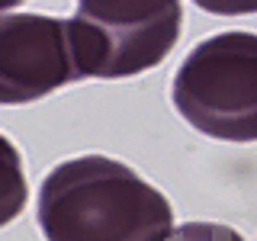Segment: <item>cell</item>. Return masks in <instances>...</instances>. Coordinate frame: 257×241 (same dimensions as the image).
Returning a JSON list of instances; mask_svg holds the SVG:
<instances>
[{
    "label": "cell",
    "instance_id": "6da1fadb",
    "mask_svg": "<svg viewBox=\"0 0 257 241\" xmlns=\"http://www.w3.org/2000/svg\"><path fill=\"white\" fill-rule=\"evenodd\" d=\"M171 225L164 193L106 155L64 161L39 190L45 241H161Z\"/></svg>",
    "mask_w": 257,
    "mask_h": 241
},
{
    "label": "cell",
    "instance_id": "7a4b0ae2",
    "mask_svg": "<svg viewBox=\"0 0 257 241\" xmlns=\"http://www.w3.org/2000/svg\"><path fill=\"white\" fill-rule=\"evenodd\" d=\"M174 106L219 142H257V32H219L199 42L174 74Z\"/></svg>",
    "mask_w": 257,
    "mask_h": 241
},
{
    "label": "cell",
    "instance_id": "3957f363",
    "mask_svg": "<svg viewBox=\"0 0 257 241\" xmlns=\"http://www.w3.org/2000/svg\"><path fill=\"white\" fill-rule=\"evenodd\" d=\"M180 26V0H77L68 39L80 77L112 80L158 68Z\"/></svg>",
    "mask_w": 257,
    "mask_h": 241
},
{
    "label": "cell",
    "instance_id": "277c9868",
    "mask_svg": "<svg viewBox=\"0 0 257 241\" xmlns=\"http://www.w3.org/2000/svg\"><path fill=\"white\" fill-rule=\"evenodd\" d=\"M80 80L68 20L39 13L0 16V106L36 103Z\"/></svg>",
    "mask_w": 257,
    "mask_h": 241
},
{
    "label": "cell",
    "instance_id": "5b68a950",
    "mask_svg": "<svg viewBox=\"0 0 257 241\" xmlns=\"http://www.w3.org/2000/svg\"><path fill=\"white\" fill-rule=\"evenodd\" d=\"M26 199H29V183L23 174V158L16 145L7 135H0V228L10 225L26 209Z\"/></svg>",
    "mask_w": 257,
    "mask_h": 241
},
{
    "label": "cell",
    "instance_id": "8992f818",
    "mask_svg": "<svg viewBox=\"0 0 257 241\" xmlns=\"http://www.w3.org/2000/svg\"><path fill=\"white\" fill-rule=\"evenodd\" d=\"M161 241H244L231 225H219V222H187L171 228Z\"/></svg>",
    "mask_w": 257,
    "mask_h": 241
},
{
    "label": "cell",
    "instance_id": "52a82bcc",
    "mask_svg": "<svg viewBox=\"0 0 257 241\" xmlns=\"http://www.w3.org/2000/svg\"><path fill=\"white\" fill-rule=\"evenodd\" d=\"M199 10L215 13V16H244L257 13V0H193Z\"/></svg>",
    "mask_w": 257,
    "mask_h": 241
},
{
    "label": "cell",
    "instance_id": "ba28073f",
    "mask_svg": "<svg viewBox=\"0 0 257 241\" xmlns=\"http://www.w3.org/2000/svg\"><path fill=\"white\" fill-rule=\"evenodd\" d=\"M23 4V0H0V13H4V10H13V7H20Z\"/></svg>",
    "mask_w": 257,
    "mask_h": 241
}]
</instances>
